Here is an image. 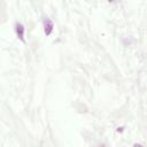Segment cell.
I'll use <instances>...</instances> for the list:
<instances>
[{
	"mask_svg": "<svg viewBox=\"0 0 147 147\" xmlns=\"http://www.w3.org/2000/svg\"><path fill=\"white\" fill-rule=\"evenodd\" d=\"M16 32H17V36L21 40H24L23 39V32H24V28L22 24H16Z\"/></svg>",
	"mask_w": 147,
	"mask_h": 147,
	"instance_id": "obj_1",
	"label": "cell"
},
{
	"mask_svg": "<svg viewBox=\"0 0 147 147\" xmlns=\"http://www.w3.org/2000/svg\"><path fill=\"white\" fill-rule=\"evenodd\" d=\"M45 22L47 23V25L45 24V33H46V34H49V33H51V31H52V28H53V24H52V22H51L49 20H46Z\"/></svg>",
	"mask_w": 147,
	"mask_h": 147,
	"instance_id": "obj_2",
	"label": "cell"
}]
</instances>
